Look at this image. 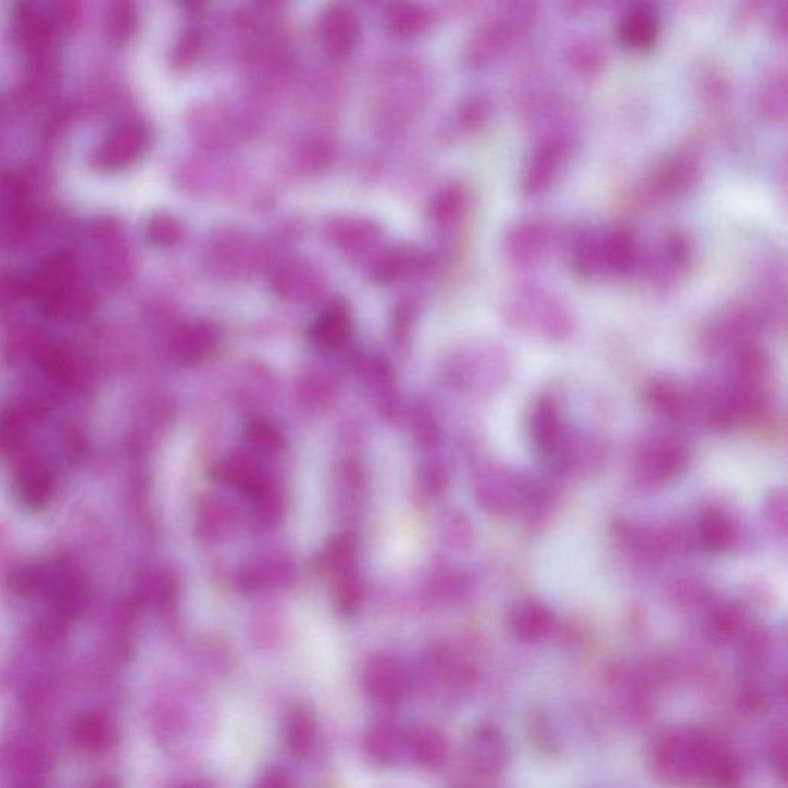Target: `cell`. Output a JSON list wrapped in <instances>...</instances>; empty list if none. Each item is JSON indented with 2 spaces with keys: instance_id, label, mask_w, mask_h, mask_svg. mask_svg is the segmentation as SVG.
<instances>
[{
  "instance_id": "27",
  "label": "cell",
  "mask_w": 788,
  "mask_h": 788,
  "mask_svg": "<svg viewBox=\"0 0 788 788\" xmlns=\"http://www.w3.org/2000/svg\"><path fill=\"white\" fill-rule=\"evenodd\" d=\"M565 58L575 72L591 76L598 74L605 65V51L598 40L591 37H576L568 43Z\"/></svg>"
},
{
  "instance_id": "40",
  "label": "cell",
  "mask_w": 788,
  "mask_h": 788,
  "mask_svg": "<svg viewBox=\"0 0 788 788\" xmlns=\"http://www.w3.org/2000/svg\"><path fill=\"white\" fill-rule=\"evenodd\" d=\"M768 758H771L773 771L780 779H786L787 761H788V743L786 727L775 728L768 741Z\"/></svg>"
},
{
  "instance_id": "30",
  "label": "cell",
  "mask_w": 788,
  "mask_h": 788,
  "mask_svg": "<svg viewBox=\"0 0 788 788\" xmlns=\"http://www.w3.org/2000/svg\"><path fill=\"white\" fill-rule=\"evenodd\" d=\"M42 367L51 379L59 384H73L79 375L76 358L62 343H51L42 354Z\"/></svg>"
},
{
  "instance_id": "26",
  "label": "cell",
  "mask_w": 788,
  "mask_h": 788,
  "mask_svg": "<svg viewBox=\"0 0 788 788\" xmlns=\"http://www.w3.org/2000/svg\"><path fill=\"white\" fill-rule=\"evenodd\" d=\"M387 22L396 36L412 37L430 27L433 14L416 3H398L388 11Z\"/></svg>"
},
{
  "instance_id": "13",
  "label": "cell",
  "mask_w": 788,
  "mask_h": 788,
  "mask_svg": "<svg viewBox=\"0 0 788 788\" xmlns=\"http://www.w3.org/2000/svg\"><path fill=\"white\" fill-rule=\"evenodd\" d=\"M701 168L698 159L688 151L670 154L654 170L651 187L662 196H679L698 183Z\"/></svg>"
},
{
  "instance_id": "7",
  "label": "cell",
  "mask_w": 788,
  "mask_h": 788,
  "mask_svg": "<svg viewBox=\"0 0 788 788\" xmlns=\"http://www.w3.org/2000/svg\"><path fill=\"white\" fill-rule=\"evenodd\" d=\"M3 761L16 773L17 780L43 783L53 764V750L40 734L21 735L7 742Z\"/></svg>"
},
{
  "instance_id": "21",
  "label": "cell",
  "mask_w": 788,
  "mask_h": 788,
  "mask_svg": "<svg viewBox=\"0 0 788 788\" xmlns=\"http://www.w3.org/2000/svg\"><path fill=\"white\" fill-rule=\"evenodd\" d=\"M317 741L316 723L305 710H296L285 725V743L296 760H307Z\"/></svg>"
},
{
  "instance_id": "19",
  "label": "cell",
  "mask_w": 788,
  "mask_h": 788,
  "mask_svg": "<svg viewBox=\"0 0 788 788\" xmlns=\"http://www.w3.org/2000/svg\"><path fill=\"white\" fill-rule=\"evenodd\" d=\"M405 735L395 725H377L365 738V752L375 764H395L405 754Z\"/></svg>"
},
{
  "instance_id": "8",
  "label": "cell",
  "mask_w": 788,
  "mask_h": 788,
  "mask_svg": "<svg viewBox=\"0 0 788 788\" xmlns=\"http://www.w3.org/2000/svg\"><path fill=\"white\" fill-rule=\"evenodd\" d=\"M554 233L542 221H525L506 233L504 253L514 266L531 268L547 257L553 246Z\"/></svg>"
},
{
  "instance_id": "46",
  "label": "cell",
  "mask_w": 788,
  "mask_h": 788,
  "mask_svg": "<svg viewBox=\"0 0 788 788\" xmlns=\"http://www.w3.org/2000/svg\"><path fill=\"white\" fill-rule=\"evenodd\" d=\"M173 788H211L209 784L203 783V780H185V783H179L177 786Z\"/></svg>"
},
{
  "instance_id": "9",
  "label": "cell",
  "mask_w": 788,
  "mask_h": 788,
  "mask_svg": "<svg viewBox=\"0 0 788 788\" xmlns=\"http://www.w3.org/2000/svg\"><path fill=\"white\" fill-rule=\"evenodd\" d=\"M317 33L325 53L333 59H346L358 46L361 21L350 7L330 5L321 14Z\"/></svg>"
},
{
  "instance_id": "18",
  "label": "cell",
  "mask_w": 788,
  "mask_h": 788,
  "mask_svg": "<svg viewBox=\"0 0 788 788\" xmlns=\"http://www.w3.org/2000/svg\"><path fill=\"white\" fill-rule=\"evenodd\" d=\"M509 627L521 641H538L550 631L551 616L539 602H520L510 612Z\"/></svg>"
},
{
  "instance_id": "29",
  "label": "cell",
  "mask_w": 788,
  "mask_h": 788,
  "mask_svg": "<svg viewBox=\"0 0 788 788\" xmlns=\"http://www.w3.org/2000/svg\"><path fill=\"white\" fill-rule=\"evenodd\" d=\"M467 201V191L461 184L451 183L446 185L433 201V220L440 225L454 224L465 213Z\"/></svg>"
},
{
  "instance_id": "24",
  "label": "cell",
  "mask_w": 788,
  "mask_h": 788,
  "mask_svg": "<svg viewBox=\"0 0 788 788\" xmlns=\"http://www.w3.org/2000/svg\"><path fill=\"white\" fill-rule=\"evenodd\" d=\"M310 335L322 349H338L350 335L349 313L340 307L328 310L314 322Z\"/></svg>"
},
{
  "instance_id": "11",
  "label": "cell",
  "mask_w": 788,
  "mask_h": 788,
  "mask_svg": "<svg viewBox=\"0 0 788 788\" xmlns=\"http://www.w3.org/2000/svg\"><path fill=\"white\" fill-rule=\"evenodd\" d=\"M70 739L80 752L101 754L110 752L120 742V730L110 715L101 710H84L70 724Z\"/></svg>"
},
{
  "instance_id": "17",
  "label": "cell",
  "mask_w": 788,
  "mask_h": 788,
  "mask_svg": "<svg viewBox=\"0 0 788 788\" xmlns=\"http://www.w3.org/2000/svg\"><path fill=\"white\" fill-rule=\"evenodd\" d=\"M14 488L22 504L28 509L39 510L50 502L54 491V480L46 465L32 459L17 468Z\"/></svg>"
},
{
  "instance_id": "1",
  "label": "cell",
  "mask_w": 788,
  "mask_h": 788,
  "mask_svg": "<svg viewBox=\"0 0 788 788\" xmlns=\"http://www.w3.org/2000/svg\"><path fill=\"white\" fill-rule=\"evenodd\" d=\"M715 736L697 728H673L653 743L650 762L653 772L668 784L702 780Z\"/></svg>"
},
{
  "instance_id": "43",
  "label": "cell",
  "mask_w": 788,
  "mask_h": 788,
  "mask_svg": "<svg viewBox=\"0 0 788 788\" xmlns=\"http://www.w3.org/2000/svg\"><path fill=\"white\" fill-rule=\"evenodd\" d=\"M254 788H295L287 775L280 771L265 773Z\"/></svg>"
},
{
  "instance_id": "22",
  "label": "cell",
  "mask_w": 788,
  "mask_h": 788,
  "mask_svg": "<svg viewBox=\"0 0 788 788\" xmlns=\"http://www.w3.org/2000/svg\"><path fill=\"white\" fill-rule=\"evenodd\" d=\"M216 343V330L213 325L207 322H193V324L184 325L177 332L175 339V349L177 357L185 361H198L210 353Z\"/></svg>"
},
{
  "instance_id": "34",
  "label": "cell",
  "mask_w": 788,
  "mask_h": 788,
  "mask_svg": "<svg viewBox=\"0 0 788 788\" xmlns=\"http://www.w3.org/2000/svg\"><path fill=\"white\" fill-rule=\"evenodd\" d=\"M138 28V11L129 2H117L111 5L107 14V29L111 39L125 42L132 39Z\"/></svg>"
},
{
  "instance_id": "14",
  "label": "cell",
  "mask_w": 788,
  "mask_h": 788,
  "mask_svg": "<svg viewBox=\"0 0 788 788\" xmlns=\"http://www.w3.org/2000/svg\"><path fill=\"white\" fill-rule=\"evenodd\" d=\"M602 261L604 275L625 276L639 262V243L631 228L614 227L602 233Z\"/></svg>"
},
{
  "instance_id": "15",
  "label": "cell",
  "mask_w": 788,
  "mask_h": 788,
  "mask_svg": "<svg viewBox=\"0 0 788 788\" xmlns=\"http://www.w3.org/2000/svg\"><path fill=\"white\" fill-rule=\"evenodd\" d=\"M660 14L647 3H636L625 10L617 27L621 42L630 50H647L660 36Z\"/></svg>"
},
{
  "instance_id": "16",
  "label": "cell",
  "mask_w": 788,
  "mask_h": 788,
  "mask_svg": "<svg viewBox=\"0 0 788 788\" xmlns=\"http://www.w3.org/2000/svg\"><path fill=\"white\" fill-rule=\"evenodd\" d=\"M405 754L421 767L436 768L449 756V741L446 734L435 725H417L406 731Z\"/></svg>"
},
{
  "instance_id": "5",
  "label": "cell",
  "mask_w": 788,
  "mask_h": 788,
  "mask_svg": "<svg viewBox=\"0 0 788 788\" xmlns=\"http://www.w3.org/2000/svg\"><path fill=\"white\" fill-rule=\"evenodd\" d=\"M573 151V140L564 133L543 136L525 164L521 188L525 195H539L551 187Z\"/></svg>"
},
{
  "instance_id": "44",
  "label": "cell",
  "mask_w": 788,
  "mask_h": 788,
  "mask_svg": "<svg viewBox=\"0 0 788 788\" xmlns=\"http://www.w3.org/2000/svg\"><path fill=\"white\" fill-rule=\"evenodd\" d=\"M787 24H788L787 3H783V7H780V9L778 10V13L775 14L776 33H778V35L780 37H783V39H786V36H787V29H788Z\"/></svg>"
},
{
  "instance_id": "2",
  "label": "cell",
  "mask_w": 788,
  "mask_h": 788,
  "mask_svg": "<svg viewBox=\"0 0 788 788\" xmlns=\"http://www.w3.org/2000/svg\"><path fill=\"white\" fill-rule=\"evenodd\" d=\"M538 17V5L533 2H513L502 5L498 14L487 18L476 29L468 47V64L483 68L493 64L521 36L533 27Z\"/></svg>"
},
{
  "instance_id": "36",
  "label": "cell",
  "mask_w": 788,
  "mask_h": 788,
  "mask_svg": "<svg viewBox=\"0 0 788 788\" xmlns=\"http://www.w3.org/2000/svg\"><path fill=\"white\" fill-rule=\"evenodd\" d=\"M533 430H535L536 439L543 449L553 447L554 440L560 436V421L550 402H542L536 410L533 417Z\"/></svg>"
},
{
  "instance_id": "12",
  "label": "cell",
  "mask_w": 788,
  "mask_h": 788,
  "mask_svg": "<svg viewBox=\"0 0 788 788\" xmlns=\"http://www.w3.org/2000/svg\"><path fill=\"white\" fill-rule=\"evenodd\" d=\"M467 753L470 764L483 776L501 775L509 764V743L495 725H480L473 731Z\"/></svg>"
},
{
  "instance_id": "45",
  "label": "cell",
  "mask_w": 788,
  "mask_h": 788,
  "mask_svg": "<svg viewBox=\"0 0 788 788\" xmlns=\"http://www.w3.org/2000/svg\"><path fill=\"white\" fill-rule=\"evenodd\" d=\"M88 788H120V784H117L116 779L113 778H102L96 780V783Z\"/></svg>"
},
{
  "instance_id": "23",
  "label": "cell",
  "mask_w": 788,
  "mask_h": 788,
  "mask_svg": "<svg viewBox=\"0 0 788 788\" xmlns=\"http://www.w3.org/2000/svg\"><path fill=\"white\" fill-rule=\"evenodd\" d=\"M705 784L713 788H736L739 784L738 761L734 753L716 739L704 772Z\"/></svg>"
},
{
  "instance_id": "47",
  "label": "cell",
  "mask_w": 788,
  "mask_h": 788,
  "mask_svg": "<svg viewBox=\"0 0 788 788\" xmlns=\"http://www.w3.org/2000/svg\"><path fill=\"white\" fill-rule=\"evenodd\" d=\"M13 788H43V783H36V780H17Z\"/></svg>"
},
{
  "instance_id": "33",
  "label": "cell",
  "mask_w": 788,
  "mask_h": 788,
  "mask_svg": "<svg viewBox=\"0 0 788 788\" xmlns=\"http://www.w3.org/2000/svg\"><path fill=\"white\" fill-rule=\"evenodd\" d=\"M147 238L159 248H172L184 238V227L170 214H153L147 222Z\"/></svg>"
},
{
  "instance_id": "39",
  "label": "cell",
  "mask_w": 788,
  "mask_h": 788,
  "mask_svg": "<svg viewBox=\"0 0 788 788\" xmlns=\"http://www.w3.org/2000/svg\"><path fill=\"white\" fill-rule=\"evenodd\" d=\"M739 704L750 715H762L772 704L771 695L761 684H747L739 693Z\"/></svg>"
},
{
  "instance_id": "20",
  "label": "cell",
  "mask_w": 788,
  "mask_h": 788,
  "mask_svg": "<svg viewBox=\"0 0 788 788\" xmlns=\"http://www.w3.org/2000/svg\"><path fill=\"white\" fill-rule=\"evenodd\" d=\"M658 258H660L658 266L661 268V277L672 279V277L679 276L680 273H686L693 261L691 240L688 239L686 233L679 232V229L668 232L662 239Z\"/></svg>"
},
{
  "instance_id": "28",
  "label": "cell",
  "mask_w": 788,
  "mask_h": 788,
  "mask_svg": "<svg viewBox=\"0 0 788 788\" xmlns=\"http://www.w3.org/2000/svg\"><path fill=\"white\" fill-rule=\"evenodd\" d=\"M760 109L772 121H783L787 114V73L784 68L765 77L760 90Z\"/></svg>"
},
{
  "instance_id": "38",
  "label": "cell",
  "mask_w": 788,
  "mask_h": 788,
  "mask_svg": "<svg viewBox=\"0 0 788 788\" xmlns=\"http://www.w3.org/2000/svg\"><path fill=\"white\" fill-rule=\"evenodd\" d=\"M376 229L373 225L365 224V222L349 221L346 224H339L338 232H335L338 243H343L349 248H358L362 242L368 243L370 240L375 239Z\"/></svg>"
},
{
  "instance_id": "25",
  "label": "cell",
  "mask_w": 788,
  "mask_h": 788,
  "mask_svg": "<svg viewBox=\"0 0 788 788\" xmlns=\"http://www.w3.org/2000/svg\"><path fill=\"white\" fill-rule=\"evenodd\" d=\"M32 417L24 405L11 403L0 412V451L13 453L27 438Z\"/></svg>"
},
{
  "instance_id": "6",
  "label": "cell",
  "mask_w": 788,
  "mask_h": 788,
  "mask_svg": "<svg viewBox=\"0 0 788 788\" xmlns=\"http://www.w3.org/2000/svg\"><path fill=\"white\" fill-rule=\"evenodd\" d=\"M362 687L373 704L390 710L405 701L410 680L405 668L393 658L377 656L365 667Z\"/></svg>"
},
{
  "instance_id": "35",
  "label": "cell",
  "mask_w": 788,
  "mask_h": 788,
  "mask_svg": "<svg viewBox=\"0 0 788 788\" xmlns=\"http://www.w3.org/2000/svg\"><path fill=\"white\" fill-rule=\"evenodd\" d=\"M16 28L18 36L33 47L42 46L50 32L46 17L33 7L24 5V3L16 10Z\"/></svg>"
},
{
  "instance_id": "42",
  "label": "cell",
  "mask_w": 788,
  "mask_h": 788,
  "mask_svg": "<svg viewBox=\"0 0 788 788\" xmlns=\"http://www.w3.org/2000/svg\"><path fill=\"white\" fill-rule=\"evenodd\" d=\"M198 51V36L193 35V33H188V35H185L183 39L179 40L175 51H173V62L179 66L191 64V62L195 61Z\"/></svg>"
},
{
  "instance_id": "32",
  "label": "cell",
  "mask_w": 788,
  "mask_h": 788,
  "mask_svg": "<svg viewBox=\"0 0 788 788\" xmlns=\"http://www.w3.org/2000/svg\"><path fill=\"white\" fill-rule=\"evenodd\" d=\"M417 262H420V258L410 248H396V250L388 251L386 257L380 258L379 264L375 268L376 279L388 283V280L410 275L416 268Z\"/></svg>"
},
{
  "instance_id": "31",
  "label": "cell",
  "mask_w": 788,
  "mask_h": 788,
  "mask_svg": "<svg viewBox=\"0 0 788 788\" xmlns=\"http://www.w3.org/2000/svg\"><path fill=\"white\" fill-rule=\"evenodd\" d=\"M701 538L712 550L727 549L734 542V525L720 510H710L701 520Z\"/></svg>"
},
{
  "instance_id": "41",
  "label": "cell",
  "mask_w": 788,
  "mask_h": 788,
  "mask_svg": "<svg viewBox=\"0 0 788 788\" xmlns=\"http://www.w3.org/2000/svg\"><path fill=\"white\" fill-rule=\"evenodd\" d=\"M27 296V284L22 283L14 273L0 272V309L14 305L22 298Z\"/></svg>"
},
{
  "instance_id": "3",
  "label": "cell",
  "mask_w": 788,
  "mask_h": 788,
  "mask_svg": "<svg viewBox=\"0 0 788 788\" xmlns=\"http://www.w3.org/2000/svg\"><path fill=\"white\" fill-rule=\"evenodd\" d=\"M74 262L66 254L48 259L27 284V295L39 312L51 320H64L74 309Z\"/></svg>"
},
{
  "instance_id": "4",
  "label": "cell",
  "mask_w": 788,
  "mask_h": 788,
  "mask_svg": "<svg viewBox=\"0 0 788 788\" xmlns=\"http://www.w3.org/2000/svg\"><path fill=\"white\" fill-rule=\"evenodd\" d=\"M504 312L516 320L514 321L516 324L538 322L553 335L567 332L572 324L567 307L538 287L516 288V291L506 298Z\"/></svg>"
},
{
  "instance_id": "10",
  "label": "cell",
  "mask_w": 788,
  "mask_h": 788,
  "mask_svg": "<svg viewBox=\"0 0 788 788\" xmlns=\"http://www.w3.org/2000/svg\"><path fill=\"white\" fill-rule=\"evenodd\" d=\"M147 140L148 133L143 125H122L99 146L92 157V164L102 172H117L125 168L142 154Z\"/></svg>"
},
{
  "instance_id": "37",
  "label": "cell",
  "mask_w": 788,
  "mask_h": 788,
  "mask_svg": "<svg viewBox=\"0 0 788 788\" xmlns=\"http://www.w3.org/2000/svg\"><path fill=\"white\" fill-rule=\"evenodd\" d=\"M490 101L484 96H475V98H470L462 105L459 122H461L462 128L467 129V132H475V129L483 127L484 122L490 116Z\"/></svg>"
}]
</instances>
